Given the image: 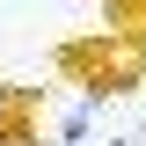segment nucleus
Listing matches in <instances>:
<instances>
[{
  "mask_svg": "<svg viewBox=\"0 0 146 146\" xmlns=\"http://www.w3.org/2000/svg\"><path fill=\"white\" fill-rule=\"evenodd\" d=\"M36 110H44V88H22V80L0 73V146H44Z\"/></svg>",
  "mask_w": 146,
  "mask_h": 146,
  "instance_id": "obj_1",
  "label": "nucleus"
},
{
  "mask_svg": "<svg viewBox=\"0 0 146 146\" xmlns=\"http://www.w3.org/2000/svg\"><path fill=\"white\" fill-rule=\"evenodd\" d=\"M95 110H102V95H80L73 110H58V139H66V146H80V139L95 131Z\"/></svg>",
  "mask_w": 146,
  "mask_h": 146,
  "instance_id": "obj_2",
  "label": "nucleus"
},
{
  "mask_svg": "<svg viewBox=\"0 0 146 146\" xmlns=\"http://www.w3.org/2000/svg\"><path fill=\"white\" fill-rule=\"evenodd\" d=\"M102 146H139V139H131V131H124V139H102Z\"/></svg>",
  "mask_w": 146,
  "mask_h": 146,
  "instance_id": "obj_3",
  "label": "nucleus"
}]
</instances>
